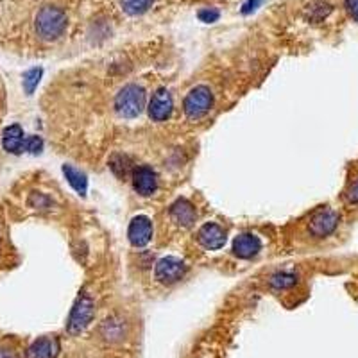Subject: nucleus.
<instances>
[{"label": "nucleus", "mask_w": 358, "mask_h": 358, "mask_svg": "<svg viewBox=\"0 0 358 358\" xmlns=\"http://www.w3.org/2000/svg\"><path fill=\"white\" fill-rule=\"evenodd\" d=\"M63 172L67 176L68 183H70L75 190L79 192V194H86V176H84L83 172L70 167V165H65V167H63Z\"/></svg>", "instance_id": "19"}, {"label": "nucleus", "mask_w": 358, "mask_h": 358, "mask_svg": "<svg viewBox=\"0 0 358 358\" xmlns=\"http://www.w3.org/2000/svg\"><path fill=\"white\" fill-rule=\"evenodd\" d=\"M40 74H42L40 70H31L29 74L25 75L24 86H25V90H27V93H33L34 86H36L38 81H40Z\"/></svg>", "instance_id": "24"}, {"label": "nucleus", "mask_w": 358, "mask_h": 358, "mask_svg": "<svg viewBox=\"0 0 358 358\" xmlns=\"http://www.w3.org/2000/svg\"><path fill=\"white\" fill-rule=\"evenodd\" d=\"M131 181H133V188L138 196L150 197L158 190V174L149 165H138V167H134L133 174H131Z\"/></svg>", "instance_id": "7"}, {"label": "nucleus", "mask_w": 358, "mask_h": 358, "mask_svg": "<svg viewBox=\"0 0 358 358\" xmlns=\"http://www.w3.org/2000/svg\"><path fill=\"white\" fill-rule=\"evenodd\" d=\"M187 271H188V265L183 262V260L174 258V256H167V258H162L158 263H156L155 274L159 283L174 285L185 278Z\"/></svg>", "instance_id": "6"}, {"label": "nucleus", "mask_w": 358, "mask_h": 358, "mask_svg": "<svg viewBox=\"0 0 358 358\" xmlns=\"http://www.w3.org/2000/svg\"><path fill=\"white\" fill-rule=\"evenodd\" d=\"M27 203H29L31 208L38 210V212H50L52 206H54L52 199L49 196H45V194H42V192H33L29 199H27Z\"/></svg>", "instance_id": "20"}, {"label": "nucleus", "mask_w": 358, "mask_h": 358, "mask_svg": "<svg viewBox=\"0 0 358 358\" xmlns=\"http://www.w3.org/2000/svg\"><path fill=\"white\" fill-rule=\"evenodd\" d=\"M346 201H348V204H351V206H358V176H357V179L351 181L350 187H348Z\"/></svg>", "instance_id": "23"}, {"label": "nucleus", "mask_w": 358, "mask_h": 358, "mask_svg": "<svg viewBox=\"0 0 358 358\" xmlns=\"http://www.w3.org/2000/svg\"><path fill=\"white\" fill-rule=\"evenodd\" d=\"M226 240H228V237H226L224 228L217 224V222H206L197 231V242L208 251L221 249V247H224Z\"/></svg>", "instance_id": "10"}, {"label": "nucleus", "mask_w": 358, "mask_h": 358, "mask_svg": "<svg viewBox=\"0 0 358 358\" xmlns=\"http://www.w3.org/2000/svg\"><path fill=\"white\" fill-rule=\"evenodd\" d=\"M153 4H155V0H120L122 9L130 17H140V15L149 11Z\"/></svg>", "instance_id": "17"}, {"label": "nucleus", "mask_w": 358, "mask_h": 358, "mask_svg": "<svg viewBox=\"0 0 358 358\" xmlns=\"http://www.w3.org/2000/svg\"><path fill=\"white\" fill-rule=\"evenodd\" d=\"M2 147L11 155H20L25 147V134L18 124L8 125L2 133Z\"/></svg>", "instance_id": "15"}, {"label": "nucleus", "mask_w": 358, "mask_h": 358, "mask_svg": "<svg viewBox=\"0 0 358 358\" xmlns=\"http://www.w3.org/2000/svg\"><path fill=\"white\" fill-rule=\"evenodd\" d=\"M93 317H95V301L86 290H81L68 316L67 332L70 335L83 334L84 329L92 325Z\"/></svg>", "instance_id": "3"}, {"label": "nucleus", "mask_w": 358, "mask_h": 358, "mask_svg": "<svg viewBox=\"0 0 358 358\" xmlns=\"http://www.w3.org/2000/svg\"><path fill=\"white\" fill-rule=\"evenodd\" d=\"M130 326L125 322V319L118 313L106 317L104 322L100 325V337L104 338L108 344H118L127 337Z\"/></svg>", "instance_id": "9"}, {"label": "nucleus", "mask_w": 358, "mask_h": 358, "mask_svg": "<svg viewBox=\"0 0 358 358\" xmlns=\"http://www.w3.org/2000/svg\"><path fill=\"white\" fill-rule=\"evenodd\" d=\"M149 117L155 122H165L174 111V100L167 88H158L149 102Z\"/></svg>", "instance_id": "8"}, {"label": "nucleus", "mask_w": 358, "mask_h": 358, "mask_svg": "<svg viewBox=\"0 0 358 358\" xmlns=\"http://www.w3.org/2000/svg\"><path fill=\"white\" fill-rule=\"evenodd\" d=\"M127 238H130L131 246L143 247L153 240V222L149 217L138 215L131 221L130 229H127Z\"/></svg>", "instance_id": "11"}, {"label": "nucleus", "mask_w": 358, "mask_h": 358, "mask_svg": "<svg viewBox=\"0 0 358 358\" xmlns=\"http://www.w3.org/2000/svg\"><path fill=\"white\" fill-rule=\"evenodd\" d=\"M169 213H171L172 221H174L176 224L181 226V228H190V226H194V222L197 221L196 206H194L188 199H183V197L171 204Z\"/></svg>", "instance_id": "14"}, {"label": "nucleus", "mask_w": 358, "mask_h": 358, "mask_svg": "<svg viewBox=\"0 0 358 358\" xmlns=\"http://www.w3.org/2000/svg\"><path fill=\"white\" fill-rule=\"evenodd\" d=\"M59 351H61L59 338L54 337V335H45V337L36 338L27 348L25 358H58Z\"/></svg>", "instance_id": "12"}, {"label": "nucleus", "mask_w": 358, "mask_h": 358, "mask_svg": "<svg viewBox=\"0 0 358 358\" xmlns=\"http://www.w3.org/2000/svg\"><path fill=\"white\" fill-rule=\"evenodd\" d=\"M341 224V215L335 210L325 208L313 213L309 222V233L313 238H328L337 231Z\"/></svg>", "instance_id": "5"}, {"label": "nucleus", "mask_w": 358, "mask_h": 358, "mask_svg": "<svg viewBox=\"0 0 358 358\" xmlns=\"http://www.w3.org/2000/svg\"><path fill=\"white\" fill-rule=\"evenodd\" d=\"M296 283H297V274L288 271H279L269 278V285H271L272 288H276V290H287V288L294 287Z\"/></svg>", "instance_id": "18"}, {"label": "nucleus", "mask_w": 358, "mask_h": 358, "mask_svg": "<svg viewBox=\"0 0 358 358\" xmlns=\"http://www.w3.org/2000/svg\"><path fill=\"white\" fill-rule=\"evenodd\" d=\"M68 17L58 6H43L34 18V31L43 42H54L67 31Z\"/></svg>", "instance_id": "1"}, {"label": "nucleus", "mask_w": 358, "mask_h": 358, "mask_svg": "<svg viewBox=\"0 0 358 358\" xmlns=\"http://www.w3.org/2000/svg\"><path fill=\"white\" fill-rule=\"evenodd\" d=\"M0 358H20L18 353L13 348L6 346V344H0Z\"/></svg>", "instance_id": "26"}, {"label": "nucleus", "mask_w": 358, "mask_h": 358, "mask_svg": "<svg viewBox=\"0 0 358 358\" xmlns=\"http://www.w3.org/2000/svg\"><path fill=\"white\" fill-rule=\"evenodd\" d=\"M109 169L117 178L124 179L130 174H133V162L130 156L125 155H113L109 159Z\"/></svg>", "instance_id": "16"}, {"label": "nucleus", "mask_w": 358, "mask_h": 358, "mask_svg": "<svg viewBox=\"0 0 358 358\" xmlns=\"http://www.w3.org/2000/svg\"><path fill=\"white\" fill-rule=\"evenodd\" d=\"M213 108V93L208 86L199 84L192 88L183 100V111L188 120H201Z\"/></svg>", "instance_id": "4"}, {"label": "nucleus", "mask_w": 358, "mask_h": 358, "mask_svg": "<svg viewBox=\"0 0 358 358\" xmlns=\"http://www.w3.org/2000/svg\"><path fill=\"white\" fill-rule=\"evenodd\" d=\"M262 251V240L253 233H242L233 240V254L240 260H253Z\"/></svg>", "instance_id": "13"}, {"label": "nucleus", "mask_w": 358, "mask_h": 358, "mask_svg": "<svg viewBox=\"0 0 358 358\" xmlns=\"http://www.w3.org/2000/svg\"><path fill=\"white\" fill-rule=\"evenodd\" d=\"M147 104V93L137 83L125 84L115 97V111L124 118H137L142 115Z\"/></svg>", "instance_id": "2"}, {"label": "nucleus", "mask_w": 358, "mask_h": 358, "mask_svg": "<svg viewBox=\"0 0 358 358\" xmlns=\"http://www.w3.org/2000/svg\"><path fill=\"white\" fill-rule=\"evenodd\" d=\"M332 11L328 4H316L309 9V18L310 20H321L325 18L328 13Z\"/></svg>", "instance_id": "22"}, {"label": "nucleus", "mask_w": 358, "mask_h": 358, "mask_svg": "<svg viewBox=\"0 0 358 358\" xmlns=\"http://www.w3.org/2000/svg\"><path fill=\"white\" fill-rule=\"evenodd\" d=\"M344 8H346L348 15L358 22V0H344Z\"/></svg>", "instance_id": "25"}, {"label": "nucleus", "mask_w": 358, "mask_h": 358, "mask_svg": "<svg viewBox=\"0 0 358 358\" xmlns=\"http://www.w3.org/2000/svg\"><path fill=\"white\" fill-rule=\"evenodd\" d=\"M43 149V140L40 137H25V147L24 150L27 153H33V155H38L42 153Z\"/></svg>", "instance_id": "21"}]
</instances>
